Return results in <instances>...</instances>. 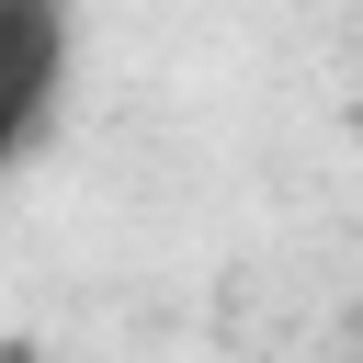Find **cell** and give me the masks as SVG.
I'll return each mask as SVG.
<instances>
[]
</instances>
